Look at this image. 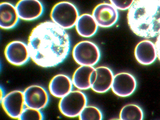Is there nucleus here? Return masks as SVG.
Segmentation results:
<instances>
[{
  "instance_id": "b1692460",
  "label": "nucleus",
  "mask_w": 160,
  "mask_h": 120,
  "mask_svg": "<svg viewBox=\"0 0 160 120\" xmlns=\"http://www.w3.org/2000/svg\"></svg>"
},
{
  "instance_id": "4be33fe9",
  "label": "nucleus",
  "mask_w": 160,
  "mask_h": 120,
  "mask_svg": "<svg viewBox=\"0 0 160 120\" xmlns=\"http://www.w3.org/2000/svg\"><path fill=\"white\" fill-rule=\"evenodd\" d=\"M156 48L157 55L158 59L160 61V34L158 35L155 43Z\"/></svg>"
},
{
  "instance_id": "f257e3e1",
  "label": "nucleus",
  "mask_w": 160,
  "mask_h": 120,
  "mask_svg": "<svg viewBox=\"0 0 160 120\" xmlns=\"http://www.w3.org/2000/svg\"><path fill=\"white\" fill-rule=\"evenodd\" d=\"M70 44L69 35L65 29L53 22L47 21L33 29L28 47L30 57L35 64L49 68L65 59L69 53Z\"/></svg>"
},
{
  "instance_id": "0eeeda50",
  "label": "nucleus",
  "mask_w": 160,
  "mask_h": 120,
  "mask_svg": "<svg viewBox=\"0 0 160 120\" xmlns=\"http://www.w3.org/2000/svg\"><path fill=\"white\" fill-rule=\"evenodd\" d=\"M5 112L12 118H19L25 108V101L23 92L14 91L8 93L1 101Z\"/></svg>"
},
{
  "instance_id": "aec40b11",
  "label": "nucleus",
  "mask_w": 160,
  "mask_h": 120,
  "mask_svg": "<svg viewBox=\"0 0 160 120\" xmlns=\"http://www.w3.org/2000/svg\"><path fill=\"white\" fill-rule=\"evenodd\" d=\"M43 118V115L40 110L27 107L24 108L18 119L41 120Z\"/></svg>"
},
{
  "instance_id": "f03ea898",
  "label": "nucleus",
  "mask_w": 160,
  "mask_h": 120,
  "mask_svg": "<svg viewBox=\"0 0 160 120\" xmlns=\"http://www.w3.org/2000/svg\"><path fill=\"white\" fill-rule=\"evenodd\" d=\"M127 18L130 28L138 36H158L160 34V0H135Z\"/></svg>"
},
{
  "instance_id": "1a4fd4ad",
  "label": "nucleus",
  "mask_w": 160,
  "mask_h": 120,
  "mask_svg": "<svg viewBox=\"0 0 160 120\" xmlns=\"http://www.w3.org/2000/svg\"><path fill=\"white\" fill-rule=\"evenodd\" d=\"M137 87V81L133 76L127 72H121L114 77L111 88L118 97L125 98L132 95Z\"/></svg>"
},
{
  "instance_id": "2eb2a0df",
  "label": "nucleus",
  "mask_w": 160,
  "mask_h": 120,
  "mask_svg": "<svg viewBox=\"0 0 160 120\" xmlns=\"http://www.w3.org/2000/svg\"><path fill=\"white\" fill-rule=\"evenodd\" d=\"M16 7L8 2L0 5V27L2 29L12 28L18 24L19 19Z\"/></svg>"
},
{
  "instance_id": "6e6552de",
  "label": "nucleus",
  "mask_w": 160,
  "mask_h": 120,
  "mask_svg": "<svg viewBox=\"0 0 160 120\" xmlns=\"http://www.w3.org/2000/svg\"><path fill=\"white\" fill-rule=\"evenodd\" d=\"M5 54L8 62L16 66L24 65L31 58L28 45L20 41H12L8 44Z\"/></svg>"
},
{
  "instance_id": "423d86ee",
  "label": "nucleus",
  "mask_w": 160,
  "mask_h": 120,
  "mask_svg": "<svg viewBox=\"0 0 160 120\" xmlns=\"http://www.w3.org/2000/svg\"><path fill=\"white\" fill-rule=\"evenodd\" d=\"M92 15L98 26L102 28L112 26L118 21L119 16L118 9L108 3L97 5L93 11Z\"/></svg>"
},
{
  "instance_id": "dca6fc26",
  "label": "nucleus",
  "mask_w": 160,
  "mask_h": 120,
  "mask_svg": "<svg viewBox=\"0 0 160 120\" xmlns=\"http://www.w3.org/2000/svg\"><path fill=\"white\" fill-rule=\"evenodd\" d=\"M75 26L78 33L81 37L86 38L95 35L98 26L92 15L88 14L80 16Z\"/></svg>"
},
{
  "instance_id": "7ed1b4c3",
  "label": "nucleus",
  "mask_w": 160,
  "mask_h": 120,
  "mask_svg": "<svg viewBox=\"0 0 160 120\" xmlns=\"http://www.w3.org/2000/svg\"><path fill=\"white\" fill-rule=\"evenodd\" d=\"M51 17L53 22L63 29H67L76 25L79 16L78 8L74 4L62 1L54 6Z\"/></svg>"
},
{
  "instance_id": "6ab92c4d",
  "label": "nucleus",
  "mask_w": 160,
  "mask_h": 120,
  "mask_svg": "<svg viewBox=\"0 0 160 120\" xmlns=\"http://www.w3.org/2000/svg\"><path fill=\"white\" fill-rule=\"evenodd\" d=\"M79 118L81 120H101L102 119V115L98 108L89 106H86L82 110L79 115Z\"/></svg>"
},
{
  "instance_id": "f8f14e48",
  "label": "nucleus",
  "mask_w": 160,
  "mask_h": 120,
  "mask_svg": "<svg viewBox=\"0 0 160 120\" xmlns=\"http://www.w3.org/2000/svg\"><path fill=\"white\" fill-rule=\"evenodd\" d=\"M136 59L142 65H151L158 57L155 45L149 40H143L138 43L135 51Z\"/></svg>"
},
{
  "instance_id": "20e7f679",
  "label": "nucleus",
  "mask_w": 160,
  "mask_h": 120,
  "mask_svg": "<svg viewBox=\"0 0 160 120\" xmlns=\"http://www.w3.org/2000/svg\"><path fill=\"white\" fill-rule=\"evenodd\" d=\"M87 98L84 93L79 91H71L60 100L59 108L66 117L73 118L79 116L86 106Z\"/></svg>"
},
{
  "instance_id": "5701e85b",
  "label": "nucleus",
  "mask_w": 160,
  "mask_h": 120,
  "mask_svg": "<svg viewBox=\"0 0 160 120\" xmlns=\"http://www.w3.org/2000/svg\"><path fill=\"white\" fill-rule=\"evenodd\" d=\"M4 96V90L2 89V88H1V100L2 99V98H3Z\"/></svg>"
},
{
  "instance_id": "9b49d317",
  "label": "nucleus",
  "mask_w": 160,
  "mask_h": 120,
  "mask_svg": "<svg viewBox=\"0 0 160 120\" xmlns=\"http://www.w3.org/2000/svg\"><path fill=\"white\" fill-rule=\"evenodd\" d=\"M16 8L20 18L25 21L37 19L44 11L43 6L39 0H20Z\"/></svg>"
},
{
  "instance_id": "39448f33",
  "label": "nucleus",
  "mask_w": 160,
  "mask_h": 120,
  "mask_svg": "<svg viewBox=\"0 0 160 120\" xmlns=\"http://www.w3.org/2000/svg\"><path fill=\"white\" fill-rule=\"evenodd\" d=\"M72 56L75 62L79 65L93 66L99 61L101 53L98 46L94 43L84 41L75 46Z\"/></svg>"
},
{
  "instance_id": "f3484780",
  "label": "nucleus",
  "mask_w": 160,
  "mask_h": 120,
  "mask_svg": "<svg viewBox=\"0 0 160 120\" xmlns=\"http://www.w3.org/2000/svg\"><path fill=\"white\" fill-rule=\"evenodd\" d=\"M95 68L91 66H81L76 70L73 75L72 82L74 86L79 90L91 88L90 77Z\"/></svg>"
},
{
  "instance_id": "412c9836",
  "label": "nucleus",
  "mask_w": 160,
  "mask_h": 120,
  "mask_svg": "<svg viewBox=\"0 0 160 120\" xmlns=\"http://www.w3.org/2000/svg\"><path fill=\"white\" fill-rule=\"evenodd\" d=\"M110 2L117 9L125 11L128 10L135 0H109Z\"/></svg>"
},
{
  "instance_id": "4468645a",
  "label": "nucleus",
  "mask_w": 160,
  "mask_h": 120,
  "mask_svg": "<svg viewBox=\"0 0 160 120\" xmlns=\"http://www.w3.org/2000/svg\"><path fill=\"white\" fill-rule=\"evenodd\" d=\"M72 80L68 76L59 74L51 79L49 90L51 95L57 98H62L72 91Z\"/></svg>"
},
{
  "instance_id": "ddd939ff",
  "label": "nucleus",
  "mask_w": 160,
  "mask_h": 120,
  "mask_svg": "<svg viewBox=\"0 0 160 120\" xmlns=\"http://www.w3.org/2000/svg\"><path fill=\"white\" fill-rule=\"evenodd\" d=\"M96 78L91 88L95 92L103 93L111 88L114 75L111 69L106 67H100L95 68Z\"/></svg>"
},
{
  "instance_id": "a211bd4d",
  "label": "nucleus",
  "mask_w": 160,
  "mask_h": 120,
  "mask_svg": "<svg viewBox=\"0 0 160 120\" xmlns=\"http://www.w3.org/2000/svg\"><path fill=\"white\" fill-rule=\"evenodd\" d=\"M143 113L138 106L134 104L125 105L120 113V119L121 120H142Z\"/></svg>"
},
{
  "instance_id": "9d476101",
  "label": "nucleus",
  "mask_w": 160,
  "mask_h": 120,
  "mask_svg": "<svg viewBox=\"0 0 160 120\" xmlns=\"http://www.w3.org/2000/svg\"><path fill=\"white\" fill-rule=\"evenodd\" d=\"M23 93L25 106L28 108L40 110L45 108L49 101L48 92L40 86L28 87Z\"/></svg>"
}]
</instances>
